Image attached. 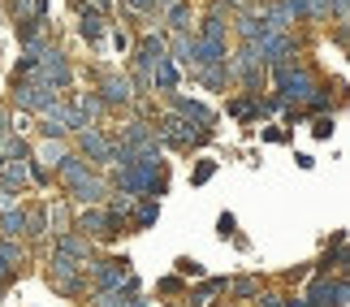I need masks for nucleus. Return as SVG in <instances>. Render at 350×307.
<instances>
[{
    "label": "nucleus",
    "mask_w": 350,
    "mask_h": 307,
    "mask_svg": "<svg viewBox=\"0 0 350 307\" xmlns=\"http://www.w3.org/2000/svg\"><path fill=\"white\" fill-rule=\"evenodd\" d=\"M22 225H26V221H22V212H9V217H5V230H9V234H18Z\"/></svg>",
    "instance_id": "obj_1"
},
{
    "label": "nucleus",
    "mask_w": 350,
    "mask_h": 307,
    "mask_svg": "<svg viewBox=\"0 0 350 307\" xmlns=\"http://www.w3.org/2000/svg\"><path fill=\"white\" fill-rule=\"evenodd\" d=\"M130 91H126V83H109V100H126Z\"/></svg>",
    "instance_id": "obj_2"
}]
</instances>
